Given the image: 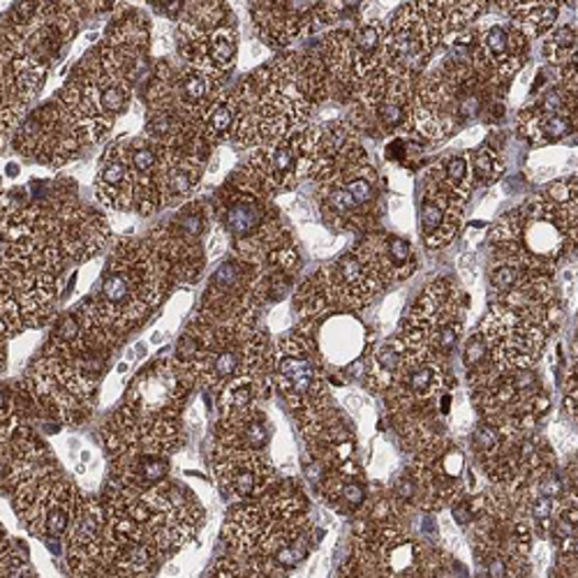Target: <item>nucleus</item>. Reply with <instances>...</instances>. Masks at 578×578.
<instances>
[{
  "instance_id": "7ed1b4c3",
  "label": "nucleus",
  "mask_w": 578,
  "mask_h": 578,
  "mask_svg": "<svg viewBox=\"0 0 578 578\" xmlns=\"http://www.w3.org/2000/svg\"><path fill=\"white\" fill-rule=\"evenodd\" d=\"M167 264L148 241H121L91 298L98 317L121 340L151 315L174 287Z\"/></svg>"
},
{
  "instance_id": "7c9ffc66",
  "label": "nucleus",
  "mask_w": 578,
  "mask_h": 578,
  "mask_svg": "<svg viewBox=\"0 0 578 578\" xmlns=\"http://www.w3.org/2000/svg\"><path fill=\"white\" fill-rule=\"evenodd\" d=\"M509 435L511 433H507L502 426L488 421V419H479L473 431H469V449H473L475 458L484 465L486 461H490L500 452V446L505 444Z\"/></svg>"
},
{
  "instance_id": "c85d7f7f",
  "label": "nucleus",
  "mask_w": 578,
  "mask_h": 578,
  "mask_svg": "<svg viewBox=\"0 0 578 578\" xmlns=\"http://www.w3.org/2000/svg\"><path fill=\"white\" fill-rule=\"evenodd\" d=\"M271 392L264 389L260 382L250 375H239L229 379L225 387L220 389V415L227 412H237L243 408H250V405H257L260 400L269 398Z\"/></svg>"
},
{
  "instance_id": "a211bd4d",
  "label": "nucleus",
  "mask_w": 578,
  "mask_h": 578,
  "mask_svg": "<svg viewBox=\"0 0 578 578\" xmlns=\"http://www.w3.org/2000/svg\"><path fill=\"white\" fill-rule=\"evenodd\" d=\"M359 260L369 267L382 290L405 283L419 269L415 246L398 234H371L354 248Z\"/></svg>"
},
{
  "instance_id": "f3484780",
  "label": "nucleus",
  "mask_w": 578,
  "mask_h": 578,
  "mask_svg": "<svg viewBox=\"0 0 578 578\" xmlns=\"http://www.w3.org/2000/svg\"><path fill=\"white\" fill-rule=\"evenodd\" d=\"M106 507L95 498L79 500L68 537V560L77 576H104V540H106Z\"/></svg>"
},
{
  "instance_id": "72a5a7b5",
  "label": "nucleus",
  "mask_w": 578,
  "mask_h": 578,
  "mask_svg": "<svg viewBox=\"0 0 578 578\" xmlns=\"http://www.w3.org/2000/svg\"><path fill=\"white\" fill-rule=\"evenodd\" d=\"M544 56L551 66H563L576 58V24H563L544 35Z\"/></svg>"
},
{
  "instance_id": "412c9836",
  "label": "nucleus",
  "mask_w": 578,
  "mask_h": 578,
  "mask_svg": "<svg viewBox=\"0 0 578 578\" xmlns=\"http://www.w3.org/2000/svg\"><path fill=\"white\" fill-rule=\"evenodd\" d=\"M271 442V421L260 405L220 415L216 426V446L231 452H264Z\"/></svg>"
},
{
  "instance_id": "423d86ee",
  "label": "nucleus",
  "mask_w": 578,
  "mask_h": 578,
  "mask_svg": "<svg viewBox=\"0 0 578 578\" xmlns=\"http://www.w3.org/2000/svg\"><path fill=\"white\" fill-rule=\"evenodd\" d=\"M469 296L449 277L428 285L400 329L408 361H438L452 354L463 340Z\"/></svg>"
},
{
  "instance_id": "4c0bfd02",
  "label": "nucleus",
  "mask_w": 578,
  "mask_h": 578,
  "mask_svg": "<svg viewBox=\"0 0 578 578\" xmlns=\"http://www.w3.org/2000/svg\"><path fill=\"white\" fill-rule=\"evenodd\" d=\"M16 174H19V167L14 162H10L8 165V177H16Z\"/></svg>"
},
{
  "instance_id": "2f4dec72",
  "label": "nucleus",
  "mask_w": 578,
  "mask_h": 578,
  "mask_svg": "<svg viewBox=\"0 0 578 578\" xmlns=\"http://www.w3.org/2000/svg\"><path fill=\"white\" fill-rule=\"evenodd\" d=\"M469 171H473V185L475 188H488L494 185L502 174V158L488 146H479L467 151Z\"/></svg>"
},
{
  "instance_id": "9b49d317",
  "label": "nucleus",
  "mask_w": 578,
  "mask_h": 578,
  "mask_svg": "<svg viewBox=\"0 0 578 578\" xmlns=\"http://www.w3.org/2000/svg\"><path fill=\"white\" fill-rule=\"evenodd\" d=\"M213 225L211 204L188 202L167 225H158L146 237L177 283H197L206 264V234Z\"/></svg>"
},
{
  "instance_id": "ddd939ff",
  "label": "nucleus",
  "mask_w": 578,
  "mask_h": 578,
  "mask_svg": "<svg viewBox=\"0 0 578 578\" xmlns=\"http://www.w3.org/2000/svg\"><path fill=\"white\" fill-rule=\"evenodd\" d=\"M248 8L257 35L271 49H287L298 39L329 31L338 21L327 0H250Z\"/></svg>"
},
{
  "instance_id": "b1692460",
  "label": "nucleus",
  "mask_w": 578,
  "mask_h": 578,
  "mask_svg": "<svg viewBox=\"0 0 578 578\" xmlns=\"http://www.w3.org/2000/svg\"><path fill=\"white\" fill-rule=\"evenodd\" d=\"M98 197L102 204H106L114 211L131 213L135 211V197H137V185L131 167H127L121 146L106 148L100 169H98Z\"/></svg>"
},
{
  "instance_id": "c756f323",
  "label": "nucleus",
  "mask_w": 578,
  "mask_h": 578,
  "mask_svg": "<svg viewBox=\"0 0 578 578\" xmlns=\"http://www.w3.org/2000/svg\"><path fill=\"white\" fill-rule=\"evenodd\" d=\"M438 179L446 185L452 188L456 195L469 200V195H473V171H469V162H467V154H452L446 156L444 160H440L438 165L431 167Z\"/></svg>"
},
{
  "instance_id": "dca6fc26",
  "label": "nucleus",
  "mask_w": 578,
  "mask_h": 578,
  "mask_svg": "<svg viewBox=\"0 0 578 578\" xmlns=\"http://www.w3.org/2000/svg\"><path fill=\"white\" fill-rule=\"evenodd\" d=\"M419 204V234L428 250H440L452 243L463 227L467 200L446 188L431 169L423 181Z\"/></svg>"
},
{
  "instance_id": "473e14b6",
  "label": "nucleus",
  "mask_w": 578,
  "mask_h": 578,
  "mask_svg": "<svg viewBox=\"0 0 578 578\" xmlns=\"http://www.w3.org/2000/svg\"><path fill=\"white\" fill-rule=\"evenodd\" d=\"M449 26H452V39L467 31L473 24H477L479 16L488 10L494 0H442Z\"/></svg>"
},
{
  "instance_id": "6ab92c4d",
  "label": "nucleus",
  "mask_w": 578,
  "mask_h": 578,
  "mask_svg": "<svg viewBox=\"0 0 578 578\" xmlns=\"http://www.w3.org/2000/svg\"><path fill=\"white\" fill-rule=\"evenodd\" d=\"M298 133L302 131L252 148L246 169L264 185L271 197L285 195L302 179V167H298Z\"/></svg>"
},
{
  "instance_id": "39448f33",
  "label": "nucleus",
  "mask_w": 578,
  "mask_h": 578,
  "mask_svg": "<svg viewBox=\"0 0 578 578\" xmlns=\"http://www.w3.org/2000/svg\"><path fill=\"white\" fill-rule=\"evenodd\" d=\"M273 389L290 405L304 440L336 415L325 377V356L304 331L277 340L273 350Z\"/></svg>"
},
{
  "instance_id": "6e6552de",
  "label": "nucleus",
  "mask_w": 578,
  "mask_h": 578,
  "mask_svg": "<svg viewBox=\"0 0 578 578\" xmlns=\"http://www.w3.org/2000/svg\"><path fill=\"white\" fill-rule=\"evenodd\" d=\"M446 39H452V26H449L442 0H410L387 21L384 66L421 77Z\"/></svg>"
},
{
  "instance_id": "f8f14e48",
  "label": "nucleus",
  "mask_w": 578,
  "mask_h": 578,
  "mask_svg": "<svg viewBox=\"0 0 578 578\" xmlns=\"http://www.w3.org/2000/svg\"><path fill=\"white\" fill-rule=\"evenodd\" d=\"M479 329L486 336L490 361L505 369H534L553 333L540 319L502 304H490Z\"/></svg>"
},
{
  "instance_id": "393cba45",
  "label": "nucleus",
  "mask_w": 578,
  "mask_h": 578,
  "mask_svg": "<svg viewBox=\"0 0 578 578\" xmlns=\"http://www.w3.org/2000/svg\"><path fill=\"white\" fill-rule=\"evenodd\" d=\"M446 373L438 361H405L394 379L387 398L389 403H426L435 400L444 392Z\"/></svg>"
},
{
  "instance_id": "aec40b11",
  "label": "nucleus",
  "mask_w": 578,
  "mask_h": 578,
  "mask_svg": "<svg viewBox=\"0 0 578 578\" xmlns=\"http://www.w3.org/2000/svg\"><path fill=\"white\" fill-rule=\"evenodd\" d=\"M204 167H206V158L202 156L165 148L162 165L158 171L160 206L171 208L185 204V200H190L192 192L197 190L204 177Z\"/></svg>"
},
{
  "instance_id": "4be33fe9",
  "label": "nucleus",
  "mask_w": 578,
  "mask_h": 578,
  "mask_svg": "<svg viewBox=\"0 0 578 578\" xmlns=\"http://www.w3.org/2000/svg\"><path fill=\"white\" fill-rule=\"evenodd\" d=\"M317 488L319 496L325 498V502L333 511L352 519L369 505L373 494L371 484L366 481V475H363V469L354 461L336 469H329V473L317 481Z\"/></svg>"
},
{
  "instance_id": "0eeeda50",
  "label": "nucleus",
  "mask_w": 578,
  "mask_h": 578,
  "mask_svg": "<svg viewBox=\"0 0 578 578\" xmlns=\"http://www.w3.org/2000/svg\"><path fill=\"white\" fill-rule=\"evenodd\" d=\"M384 292L375 275L363 264L356 252L338 257L336 262L319 267L298 285L294 294V310L308 325L327 315L356 313L371 306L373 298Z\"/></svg>"
},
{
  "instance_id": "9d476101",
  "label": "nucleus",
  "mask_w": 578,
  "mask_h": 578,
  "mask_svg": "<svg viewBox=\"0 0 578 578\" xmlns=\"http://www.w3.org/2000/svg\"><path fill=\"white\" fill-rule=\"evenodd\" d=\"M322 58L331 86L354 91L384 66L387 58V19L359 21L352 29H331L315 47Z\"/></svg>"
},
{
  "instance_id": "a878e982",
  "label": "nucleus",
  "mask_w": 578,
  "mask_h": 578,
  "mask_svg": "<svg viewBox=\"0 0 578 578\" xmlns=\"http://www.w3.org/2000/svg\"><path fill=\"white\" fill-rule=\"evenodd\" d=\"M517 127L525 141L537 148H546L563 141L576 131V116H544L530 106H523L517 116Z\"/></svg>"
},
{
  "instance_id": "bb28decb",
  "label": "nucleus",
  "mask_w": 578,
  "mask_h": 578,
  "mask_svg": "<svg viewBox=\"0 0 578 578\" xmlns=\"http://www.w3.org/2000/svg\"><path fill=\"white\" fill-rule=\"evenodd\" d=\"M239 121V98L237 93H220L213 104L206 110V114L200 121L202 135L211 146H218L227 139H231L234 127Z\"/></svg>"
},
{
  "instance_id": "f257e3e1",
  "label": "nucleus",
  "mask_w": 578,
  "mask_h": 578,
  "mask_svg": "<svg viewBox=\"0 0 578 578\" xmlns=\"http://www.w3.org/2000/svg\"><path fill=\"white\" fill-rule=\"evenodd\" d=\"M576 174L553 181L525 208L509 211L490 229V262L519 264L553 273L563 257L576 248L578 220Z\"/></svg>"
},
{
  "instance_id": "2eb2a0df",
  "label": "nucleus",
  "mask_w": 578,
  "mask_h": 578,
  "mask_svg": "<svg viewBox=\"0 0 578 578\" xmlns=\"http://www.w3.org/2000/svg\"><path fill=\"white\" fill-rule=\"evenodd\" d=\"M213 473L223 496L234 500H257L277 481L275 465L262 452H231L213 446Z\"/></svg>"
},
{
  "instance_id": "f704fd0d",
  "label": "nucleus",
  "mask_w": 578,
  "mask_h": 578,
  "mask_svg": "<svg viewBox=\"0 0 578 578\" xmlns=\"http://www.w3.org/2000/svg\"><path fill=\"white\" fill-rule=\"evenodd\" d=\"M488 342H486V336H484V331L477 327L473 333H469L467 338H465V342H463V354H461V359H463V369L467 371V373H473L475 369H479L481 366V363L488 359Z\"/></svg>"
},
{
  "instance_id": "1a4fd4ad",
  "label": "nucleus",
  "mask_w": 578,
  "mask_h": 578,
  "mask_svg": "<svg viewBox=\"0 0 578 578\" xmlns=\"http://www.w3.org/2000/svg\"><path fill=\"white\" fill-rule=\"evenodd\" d=\"M415 75L382 66L352 91L348 121L356 133L398 137L410 131V110L417 86Z\"/></svg>"
},
{
  "instance_id": "f03ea898",
  "label": "nucleus",
  "mask_w": 578,
  "mask_h": 578,
  "mask_svg": "<svg viewBox=\"0 0 578 578\" xmlns=\"http://www.w3.org/2000/svg\"><path fill=\"white\" fill-rule=\"evenodd\" d=\"M454 52L415 86L410 131L428 141H444L479 118L490 81L473 58V37L454 39Z\"/></svg>"
},
{
  "instance_id": "c9c22d12",
  "label": "nucleus",
  "mask_w": 578,
  "mask_h": 578,
  "mask_svg": "<svg viewBox=\"0 0 578 578\" xmlns=\"http://www.w3.org/2000/svg\"><path fill=\"white\" fill-rule=\"evenodd\" d=\"M12 16L19 24V29H24L39 16V3L37 0H16L12 5Z\"/></svg>"
},
{
  "instance_id": "e433bc0d",
  "label": "nucleus",
  "mask_w": 578,
  "mask_h": 578,
  "mask_svg": "<svg viewBox=\"0 0 578 578\" xmlns=\"http://www.w3.org/2000/svg\"><path fill=\"white\" fill-rule=\"evenodd\" d=\"M363 0H329V5L338 12V16H342V12H350L356 10Z\"/></svg>"
},
{
  "instance_id": "4468645a",
  "label": "nucleus",
  "mask_w": 578,
  "mask_h": 578,
  "mask_svg": "<svg viewBox=\"0 0 578 578\" xmlns=\"http://www.w3.org/2000/svg\"><path fill=\"white\" fill-rule=\"evenodd\" d=\"M530 39L509 21H484L473 31V58L477 68L494 81L511 79L523 70Z\"/></svg>"
},
{
  "instance_id": "5701e85b",
  "label": "nucleus",
  "mask_w": 578,
  "mask_h": 578,
  "mask_svg": "<svg viewBox=\"0 0 578 578\" xmlns=\"http://www.w3.org/2000/svg\"><path fill=\"white\" fill-rule=\"evenodd\" d=\"M225 77H218L213 72L190 68L174 70L171 75V91H169V106H177L190 118L202 121L208 106L220 95V86Z\"/></svg>"
},
{
  "instance_id": "cd10ccee",
  "label": "nucleus",
  "mask_w": 578,
  "mask_h": 578,
  "mask_svg": "<svg viewBox=\"0 0 578 578\" xmlns=\"http://www.w3.org/2000/svg\"><path fill=\"white\" fill-rule=\"evenodd\" d=\"M405 348H403V340L400 336H392L389 340H384L382 345L375 350L373 359H371V369H369V389L373 392H387L394 379L398 377L400 369L405 366Z\"/></svg>"
},
{
  "instance_id": "20e7f679",
  "label": "nucleus",
  "mask_w": 578,
  "mask_h": 578,
  "mask_svg": "<svg viewBox=\"0 0 578 578\" xmlns=\"http://www.w3.org/2000/svg\"><path fill=\"white\" fill-rule=\"evenodd\" d=\"M211 213L213 223H218L231 241L234 257L246 264L262 267L275 250L294 243L273 197L248 169L227 181Z\"/></svg>"
}]
</instances>
